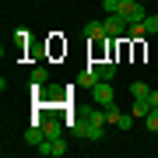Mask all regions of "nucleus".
Wrapping results in <instances>:
<instances>
[{
	"label": "nucleus",
	"instance_id": "1",
	"mask_svg": "<svg viewBox=\"0 0 158 158\" xmlns=\"http://www.w3.org/2000/svg\"><path fill=\"white\" fill-rule=\"evenodd\" d=\"M74 130V137H77V141H102V137H106V123H98V119H91L88 113L77 119V123L70 127Z\"/></svg>",
	"mask_w": 158,
	"mask_h": 158
},
{
	"label": "nucleus",
	"instance_id": "2",
	"mask_svg": "<svg viewBox=\"0 0 158 158\" xmlns=\"http://www.w3.org/2000/svg\"><path fill=\"white\" fill-rule=\"evenodd\" d=\"M119 14H123L127 25H141L144 18H148V11H144L141 0H119Z\"/></svg>",
	"mask_w": 158,
	"mask_h": 158
},
{
	"label": "nucleus",
	"instance_id": "3",
	"mask_svg": "<svg viewBox=\"0 0 158 158\" xmlns=\"http://www.w3.org/2000/svg\"><path fill=\"white\" fill-rule=\"evenodd\" d=\"M102 21H106V35H109L113 42H119V39L127 35V21H123V14H106Z\"/></svg>",
	"mask_w": 158,
	"mask_h": 158
},
{
	"label": "nucleus",
	"instance_id": "4",
	"mask_svg": "<svg viewBox=\"0 0 158 158\" xmlns=\"http://www.w3.org/2000/svg\"><path fill=\"white\" fill-rule=\"evenodd\" d=\"M35 151L46 155V158H60V155H67V141H63V137H46Z\"/></svg>",
	"mask_w": 158,
	"mask_h": 158
},
{
	"label": "nucleus",
	"instance_id": "5",
	"mask_svg": "<svg viewBox=\"0 0 158 158\" xmlns=\"http://www.w3.org/2000/svg\"><path fill=\"white\" fill-rule=\"evenodd\" d=\"M91 98H95V106H109V102H116V91L109 81H98L95 88H91Z\"/></svg>",
	"mask_w": 158,
	"mask_h": 158
},
{
	"label": "nucleus",
	"instance_id": "6",
	"mask_svg": "<svg viewBox=\"0 0 158 158\" xmlns=\"http://www.w3.org/2000/svg\"><path fill=\"white\" fill-rule=\"evenodd\" d=\"M98 81H106V77L98 74V63H88V67H85V74L77 77V88H95Z\"/></svg>",
	"mask_w": 158,
	"mask_h": 158
},
{
	"label": "nucleus",
	"instance_id": "7",
	"mask_svg": "<svg viewBox=\"0 0 158 158\" xmlns=\"http://www.w3.org/2000/svg\"><path fill=\"white\" fill-rule=\"evenodd\" d=\"M85 35H88V42L109 39V35H106V21H88V25H85Z\"/></svg>",
	"mask_w": 158,
	"mask_h": 158
},
{
	"label": "nucleus",
	"instance_id": "8",
	"mask_svg": "<svg viewBox=\"0 0 158 158\" xmlns=\"http://www.w3.org/2000/svg\"><path fill=\"white\" fill-rule=\"evenodd\" d=\"M46 141V130H42V123H32L28 130H25V144H32V148H39Z\"/></svg>",
	"mask_w": 158,
	"mask_h": 158
},
{
	"label": "nucleus",
	"instance_id": "9",
	"mask_svg": "<svg viewBox=\"0 0 158 158\" xmlns=\"http://www.w3.org/2000/svg\"><path fill=\"white\" fill-rule=\"evenodd\" d=\"M148 113H151V102H148V98H134V106H130V116H134V119H144Z\"/></svg>",
	"mask_w": 158,
	"mask_h": 158
},
{
	"label": "nucleus",
	"instance_id": "10",
	"mask_svg": "<svg viewBox=\"0 0 158 158\" xmlns=\"http://www.w3.org/2000/svg\"><path fill=\"white\" fill-rule=\"evenodd\" d=\"M42 130H46V137H63V127H60L56 116H46L42 119Z\"/></svg>",
	"mask_w": 158,
	"mask_h": 158
},
{
	"label": "nucleus",
	"instance_id": "11",
	"mask_svg": "<svg viewBox=\"0 0 158 158\" xmlns=\"http://www.w3.org/2000/svg\"><path fill=\"white\" fill-rule=\"evenodd\" d=\"M28 85H49V67H35L32 77H28Z\"/></svg>",
	"mask_w": 158,
	"mask_h": 158
},
{
	"label": "nucleus",
	"instance_id": "12",
	"mask_svg": "<svg viewBox=\"0 0 158 158\" xmlns=\"http://www.w3.org/2000/svg\"><path fill=\"white\" fill-rule=\"evenodd\" d=\"M127 91H130V98H148V95H151V88H148L144 81H134V85H130Z\"/></svg>",
	"mask_w": 158,
	"mask_h": 158
},
{
	"label": "nucleus",
	"instance_id": "13",
	"mask_svg": "<svg viewBox=\"0 0 158 158\" xmlns=\"http://www.w3.org/2000/svg\"><path fill=\"white\" fill-rule=\"evenodd\" d=\"M144 35H148V28H144V21H141V25H127V35H123V39H144Z\"/></svg>",
	"mask_w": 158,
	"mask_h": 158
},
{
	"label": "nucleus",
	"instance_id": "14",
	"mask_svg": "<svg viewBox=\"0 0 158 158\" xmlns=\"http://www.w3.org/2000/svg\"><path fill=\"white\" fill-rule=\"evenodd\" d=\"M95 63H98V74H102L106 81H109V77L116 74V63H113V60H95Z\"/></svg>",
	"mask_w": 158,
	"mask_h": 158
},
{
	"label": "nucleus",
	"instance_id": "15",
	"mask_svg": "<svg viewBox=\"0 0 158 158\" xmlns=\"http://www.w3.org/2000/svg\"><path fill=\"white\" fill-rule=\"evenodd\" d=\"M28 42H32V32H28V28H18V32H14V46H18V49H25Z\"/></svg>",
	"mask_w": 158,
	"mask_h": 158
},
{
	"label": "nucleus",
	"instance_id": "16",
	"mask_svg": "<svg viewBox=\"0 0 158 158\" xmlns=\"http://www.w3.org/2000/svg\"><path fill=\"white\" fill-rule=\"evenodd\" d=\"M119 116H123V113H119V109H116V102H109V106H106V123H119Z\"/></svg>",
	"mask_w": 158,
	"mask_h": 158
},
{
	"label": "nucleus",
	"instance_id": "17",
	"mask_svg": "<svg viewBox=\"0 0 158 158\" xmlns=\"http://www.w3.org/2000/svg\"><path fill=\"white\" fill-rule=\"evenodd\" d=\"M144 123H148V130H151V134H158V106H151V113L144 116Z\"/></svg>",
	"mask_w": 158,
	"mask_h": 158
},
{
	"label": "nucleus",
	"instance_id": "18",
	"mask_svg": "<svg viewBox=\"0 0 158 158\" xmlns=\"http://www.w3.org/2000/svg\"><path fill=\"white\" fill-rule=\"evenodd\" d=\"M144 28H148V32H158V14H148V18H144Z\"/></svg>",
	"mask_w": 158,
	"mask_h": 158
},
{
	"label": "nucleus",
	"instance_id": "19",
	"mask_svg": "<svg viewBox=\"0 0 158 158\" xmlns=\"http://www.w3.org/2000/svg\"><path fill=\"white\" fill-rule=\"evenodd\" d=\"M148 102H151V106H158V91L151 88V95H148Z\"/></svg>",
	"mask_w": 158,
	"mask_h": 158
},
{
	"label": "nucleus",
	"instance_id": "20",
	"mask_svg": "<svg viewBox=\"0 0 158 158\" xmlns=\"http://www.w3.org/2000/svg\"><path fill=\"white\" fill-rule=\"evenodd\" d=\"M141 4H148V0H141Z\"/></svg>",
	"mask_w": 158,
	"mask_h": 158
}]
</instances>
